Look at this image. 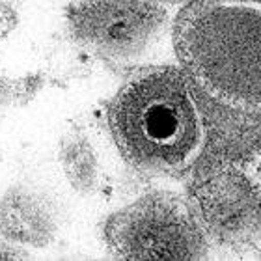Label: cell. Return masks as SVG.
Returning <instances> with one entry per match:
<instances>
[{
  "label": "cell",
  "instance_id": "6da1fadb",
  "mask_svg": "<svg viewBox=\"0 0 261 261\" xmlns=\"http://www.w3.org/2000/svg\"><path fill=\"white\" fill-rule=\"evenodd\" d=\"M109 127L123 159L147 175L185 172L207 142L191 81L175 67H149L130 76L110 101Z\"/></svg>",
  "mask_w": 261,
  "mask_h": 261
},
{
  "label": "cell",
  "instance_id": "7a4b0ae2",
  "mask_svg": "<svg viewBox=\"0 0 261 261\" xmlns=\"http://www.w3.org/2000/svg\"><path fill=\"white\" fill-rule=\"evenodd\" d=\"M174 47L192 81L218 105L261 114V2L198 0L181 11Z\"/></svg>",
  "mask_w": 261,
  "mask_h": 261
},
{
  "label": "cell",
  "instance_id": "3957f363",
  "mask_svg": "<svg viewBox=\"0 0 261 261\" xmlns=\"http://www.w3.org/2000/svg\"><path fill=\"white\" fill-rule=\"evenodd\" d=\"M109 237L116 252L135 259L189 257L196 246L185 207L164 198H146L116 215Z\"/></svg>",
  "mask_w": 261,
  "mask_h": 261
},
{
  "label": "cell",
  "instance_id": "277c9868",
  "mask_svg": "<svg viewBox=\"0 0 261 261\" xmlns=\"http://www.w3.org/2000/svg\"><path fill=\"white\" fill-rule=\"evenodd\" d=\"M246 179L250 183V189L261 205V146L252 153L246 163Z\"/></svg>",
  "mask_w": 261,
  "mask_h": 261
}]
</instances>
